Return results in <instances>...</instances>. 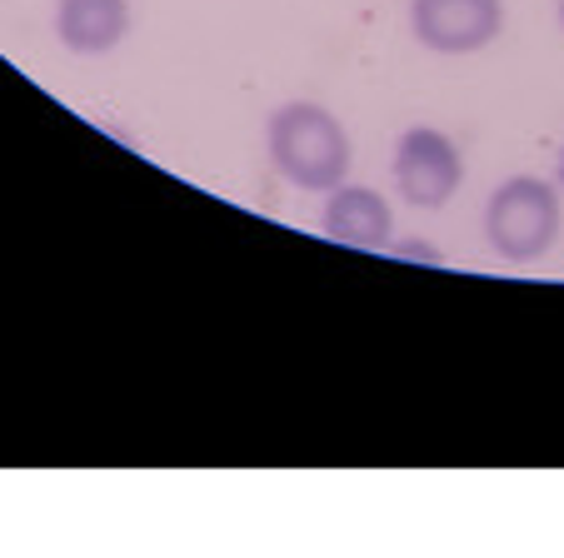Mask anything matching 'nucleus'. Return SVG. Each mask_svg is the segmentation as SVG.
<instances>
[{
  "mask_svg": "<svg viewBox=\"0 0 564 558\" xmlns=\"http://www.w3.org/2000/svg\"><path fill=\"white\" fill-rule=\"evenodd\" d=\"M420 45L445 55H465L490 45L505 25V6L500 0H415L410 11Z\"/></svg>",
  "mask_w": 564,
  "mask_h": 558,
  "instance_id": "nucleus-4",
  "label": "nucleus"
},
{
  "mask_svg": "<svg viewBox=\"0 0 564 558\" xmlns=\"http://www.w3.org/2000/svg\"><path fill=\"white\" fill-rule=\"evenodd\" d=\"M55 31H61V41L80 55L110 51V45H120L130 31V6L126 0H61Z\"/></svg>",
  "mask_w": 564,
  "mask_h": 558,
  "instance_id": "nucleus-6",
  "label": "nucleus"
},
{
  "mask_svg": "<svg viewBox=\"0 0 564 558\" xmlns=\"http://www.w3.org/2000/svg\"><path fill=\"white\" fill-rule=\"evenodd\" d=\"M560 25H564V6H560Z\"/></svg>",
  "mask_w": 564,
  "mask_h": 558,
  "instance_id": "nucleus-8",
  "label": "nucleus"
},
{
  "mask_svg": "<svg viewBox=\"0 0 564 558\" xmlns=\"http://www.w3.org/2000/svg\"><path fill=\"white\" fill-rule=\"evenodd\" d=\"M394 220H390V205L380 200L375 190L365 185H335L330 205H325V234L350 250H380L390 240Z\"/></svg>",
  "mask_w": 564,
  "mask_h": 558,
  "instance_id": "nucleus-5",
  "label": "nucleus"
},
{
  "mask_svg": "<svg viewBox=\"0 0 564 558\" xmlns=\"http://www.w3.org/2000/svg\"><path fill=\"white\" fill-rule=\"evenodd\" d=\"M270 160L300 190H335L350 169V135L325 106H295L270 116Z\"/></svg>",
  "mask_w": 564,
  "mask_h": 558,
  "instance_id": "nucleus-1",
  "label": "nucleus"
},
{
  "mask_svg": "<svg viewBox=\"0 0 564 558\" xmlns=\"http://www.w3.org/2000/svg\"><path fill=\"white\" fill-rule=\"evenodd\" d=\"M560 225H564L560 190L550 179H534V175L505 179L500 190L490 195V205H485V240L505 260H520V264L540 260L560 240Z\"/></svg>",
  "mask_w": 564,
  "mask_h": 558,
  "instance_id": "nucleus-2",
  "label": "nucleus"
},
{
  "mask_svg": "<svg viewBox=\"0 0 564 558\" xmlns=\"http://www.w3.org/2000/svg\"><path fill=\"white\" fill-rule=\"evenodd\" d=\"M459 179H465V165H459L455 140H445L430 125H415L400 135V145H394V185H400L405 205L440 210L459 190Z\"/></svg>",
  "mask_w": 564,
  "mask_h": 558,
  "instance_id": "nucleus-3",
  "label": "nucleus"
},
{
  "mask_svg": "<svg viewBox=\"0 0 564 558\" xmlns=\"http://www.w3.org/2000/svg\"><path fill=\"white\" fill-rule=\"evenodd\" d=\"M560 185H564V150H560Z\"/></svg>",
  "mask_w": 564,
  "mask_h": 558,
  "instance_id": "nucleus-7",
  "label": "nucleus"
}]
</instances>
